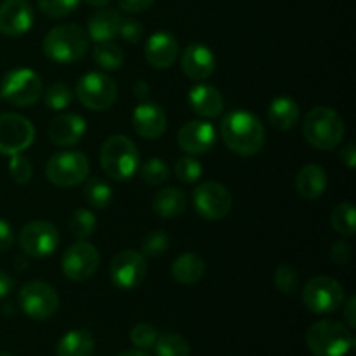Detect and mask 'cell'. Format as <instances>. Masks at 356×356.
Here are the masks:
<instances>
[{"mask_svg": "<svg viewBox=\"0 0 356 356\" xmlns=\"http://www.w3.org/2000/svg\"><path fill=\"white\" fill-rule=\"evenodd\" d=\"M21 309L31 320H49L59 309V296L45 282H28L17 296Z\"/></svg>", "mask_w": 356, "mask_h": 356, "instance_id": "obj_10", "label": "cell"}, {"mask_svg": "<svg viewBox=\"0 0 356 356\" xmlns=\"http://www.w3.org/2000/svg\"><path fill=\"white\" fill-rule=\"evenodd\" d=\"M61 235L52 222L37 219L21 228L17 243L21 250L30 257H47L58 250Z\"/></svg>", "mask_w": 356, "mask_h": 356, "instance_id": "obj_11", "label": "cell"}, {"mask_svg": "<svg viewBox=\"0 0 356 356\" xmlns=\"http://www.w3.org/2000/svg\"><path fill=\"white\" fill-rule=\"evenodd\" d=\"M181 68H183L184 75L191 80L209 79L216 70V56L207 45L204 44H190L183 51L181 56Z\"/></svg>", "mask_w": 356, "mask_h": 356, "instance_id": "obj_20", "label": "cell"}, {"mask_svg": "<svg viewBox=\"0 0 356 356\" xmlns=\"http://www.w3.org/2000/svg\"><path fill=\"white\" fill-rule=\"evenodd\" d=\"M0 99H2V97H0Z\"/></svg>", "mask_w": 356, "mask_h": 356, "instance_id": "obj_54", "label": "cell"}, {"mask_svg": "<svg viewBox=\"0 0 356 356\" xmlns=\"http://www.w3.org/2000/svg\"><path fill=\"white\" fill-rule=\"evenodd\" d=\"M268 120L278 131H292L299 122V106L292 97L280 96L268 108Z\"/></svg>", "mask_w": 356, "mask_h": 356, "instance_id": "obj_26", "label": "cell"}, {"mask_svg": "<svg viewBox=\"0 0 356 356\" xmlns=\"http://www.w3.org/2000/svg\"><path fill=\"white\" fill-rule=\"evenodd\" d=\"M14 245L13 226L0 218V250H9Z\"/></svg>", "mask_w": 356, "mask_h": 356, "instance_id": "obj_45", "label": "cell"}, {"mask_svg": "<svg viewBox=\"0 0 356 356\" xmlns=\"http://www.w3.org/2000/svg\"><path fill=\"white\" fill-rule=\"evenodd\" d=\"M174 280L183 285H193L204 278L205 275V261L197 254L186 252L177 257L170 266Z\"/></svg>", "mask_w": 356, "mask_h": 356, "instance_id": "obj_27", "label": "cell"}, {"mask_svg": "<svg viewBox=\"0 0 356 356\" xmlns=\"http://www.w3.org/2000/svg\"><path fill=\"white\" fill-rule=\"evenodd\" d=\"M96 216L87 209H76L70 218V232L79 240H87L96 232Z\"/></svg>", "mask_w": 356, "mask_h": 356, "instance_id": "obj_33", "label": "cell"}, {"mask_svg": "<svg viewBox=\"0 0 356 356\" xmlns=\"http://www.w3.org/2000/svg\"><path fill=\"white\" fill-rule=\"evenodd\" d=\"M89 51V37L79 24H59L44 38V54L56 63H76Z\"/></svg>", "mask_w": 356, "mask_h": 356, "instance_id": "obj_5", "label": "cell"}, {"mask_svg": "<svg viewBox=\"0 0 356 356\" xmlns=\"http://www.w3.org/2000/svg\"><path fill=\"white\" fill-rule=\"evenodd\" d=\"M94 337L90 332L83 329H75L66 332L65 336L59 339L58 356H92L94 353Z\"/></svg>", "mask_w": 356, "mask_h": 356, "instance_id": "obj_28", "label": "cell"}, {"mask_svg": "<svg viewBox=\"0 0 356 356\" xmlns=\"http://www.w3.org/2000/svg\"><path fill=\"white\" fill-rule=\"evenodd\" d=\"M177 145L188 155H204L216 145V129L211 122L190 120L179 129Z\"/></svg>", "mask_w": 356, "mask_h": 356, "instance_id": "obj_17", "label": "cell"}, {"mask_svg": "<svg viewBox=\"0 0 356 356\" xmlns=\"http://www.w3.org/2000/svg\"><path fill=\"white\" fill-rule=\"evenodd\" d=\"M149 90H152V87H149V83L145 82V80H138V82L132 86V92H134V96L138 97V99H146V97L149 96Z\"/></svg>", "mask_w": 356, "mask_h": 356, "instance_id": "obj_49", "label": "cell"}, {"mask_svg": "<svg viewBox=\"0 0 356 356\" xmlns=\"http://www.w3.org/2000/svg\"><path fill=\"white\" fill-rule=\"evenodd\" d=\"M330 225L339 235L353 236L356 232V211L351 202H343L336 205L330 214Z\"/></svg>", "mask_w": 356, "mask_h": 356, "instance_id": "obj_30", "label": "cell"}, {"mask_svg": "<svg viewBox=\"0 0 356 356\" xmlns=\"http://www.w3.org/2000/svg\"><path fill=\"white\" fill-rule=\"evenodd\" d=\"M89 159L83 153L66 149L49 159L45 165V176L52 184L61 188H72L83 183L89 177Z\"/></svg>", "mask_w": 356, "mask_h": 356, "instance_id": "obj_8", "label": "cell"}, {"mask_svg": "<svg viewBox=\"0 0 356 356\" xmlns=\"http://www.w3.org/2000/svg\"><path fill=\"white\" fill-rule=\"evenodd\" d=\"M0 356H10V355H7V353H0Z\"/></svg>", "mask_w": 356, "mask_h": 356, "instance_id": "obj_53", "label": "cell"}, {"mask_svg": "<svg viewBox=\"0 0 356 356\" xmlns=\"http://www.w3.org/2000/svg\"><path fill=\"white\" fill-rule=\"evenodd\" d=\"M302 305L315 315H329L344 305V287L334 278L318 275L306 282L302 287Z\"/></svg>", "mask_w": 356, "mask_h": 356, "instance_id": "obj_7", "label": "cell"}, {"mask_svg": "<svg viewBox=\"0 0 356 356\" xmlns=\"http://www.w3.org/2000/svg\"><path fill=\"white\" fill-rule=\"evenodd\" d=\"M344 320H346L348 327L355 329L356 327V298H350V301L344 306Z\"/></svg>", "mask_w": 356, "mask_h": 356, "instance_id": "obj_47", "label": "cell"}, {"mask_svg": "<svg viewBox=\"0 0 356 356\" xmlns=\"http://www.w3.org/2000/svg\"><path fill=\"white\" fill-rule=\"evenodd\" d=\"M193 205L205 221H221L232 211L233 198L221 183L205 181L193 191Z\"/></svg>", "mask_w": 356, "mask_h": 356, "instance_id": "obj_12", "label": "cell"}, {"mask_svg": "<svg viewBox=\"0 0 356 356\" xmlns=\"http://www.w3.org/2000/svg\"><path fill=\"white\" fill-rule=\"evenodd\" d=\"M179 56V44L169 31H156L145 45V58L153 68L167 70L176 63Z\"/></svg>", "mask_w": 356, "mask_h": 356, "instance_id": "obj_19", "label": "cell"}, {"mask_svg": "<svg viewBox=\"0 0 356 356\" xmlns=\"http://www.w3.org/2000/svg\"><path fill=\"white\" fill-rule=\"evenodd\" d=\"M155 3V0H118V6H120L122 10L131 14L145 13L149 7Z\"/></svg>", "mask_w": 356, "mask_h": 356, "instance_id": "obj_44", "label": "cell"}, {"mask_svg": "<svg viewBox=\"0 0 356 356\" xmlns=\"http://www.w3.org/2000/svg\"><path fill=\"white\" fill-rule=\"evenodd\" d=\"M330 257L336 264H348L351 259V245L344 240H339L330 249Z\"/></svg>", "mask_w": 356, "mask_h": 356, "instance_id": "obj_43", "label": "cell"}, {"mask_svg": "<svg viewBox=\"0 0 356 356\" xmlns=\"http://www.w3.org/2000/svg\"><path fill=\"white\" fill-rule=\"evenodd\" d=\"M327 190V172L316 163H308L296 176V191L306 200H316Z\"/></svg>", "mask_w": 356, "mask_h": 356, "instance_id": "obj_24", "label": "cell"}, {"mask_svg": "<svg viewBox=\"0 0 356 356\" xmlns=\"http://www.w3.org/2000/svg\"><path fill=\"white\" fill-rule=\"evenodd\" d=\"M9 176L14 183L26 184L31 179V176H33V167H31L30 160L21 155V153L10 156Z\"/></svg>", "mask_w": 356, "mask_h": 356, "instance_id": "obj_41", "label": "cell"}, {"mask_svg": "<svg viewBox=\"0 0 356 356\" xmlns=\"http://www.w3.org/2000/svg\"><path fill=\"white\" fill-rule=\"evenodd\" d=\"M156 356H190V343L179 334H163L155 343Z\"/></svg>", "mask_w": 356, "mask_h": 356, "instance_id": "obj_32", "label": "cell"}, {"mask_svg": "<svg viewBox=\"0 0 356 356\" xmlns=\"http://www.w3.org/2000/svg\"><path fill=\"white\" fill-rule=\"evenodd\" d=\"M75 94L80 103L89 110L104 111L113 106L117 101L118 87L106 73L90 72L76 82Z\"/></svg>", "mask_w": 356, "mask_h": 356, "instance_id": "obj_9", "label": "cell"}, {"mask_svg": "<svg viewBox=\"0 0 356 356\" xmlns=\"http://www.w3.org/2000/svg\"><path fill=\"white\" fill-rule=\"evenodd\" d=\"M174 170H176L177 179L183 181V183L191 184L197 183L202 176V165L197 159L193 156H181V159L176 160V165H174Z\"/></svg>", "mask_w": 356, "mask_h": 356, "instance_id": "obj_38", "label": "cell"}, {"mask_svg": "<svg viewBox=\"0 0 356 356\" xmlns=\"http://www.w3.org/2000/svg\"><path fill=\"white\" fill-rule=\"evenodd\" d=\"M153 211L156 216L163 219H176L186 211L188 207V197L183 190L179 188H163L159 193L153 197Z\"/></svg>", "mask_w": 356, "mask_h": 356, "instance_id": "obj_25", "label": "cell"}, {"mask_svg": "<svg viewBox=\"0 0 356 356\" xmlns=\"http://www.w3.org/2000/svg\"><path fill=\"white\" fill-rule=\"evenodd\" d=\"M273 282L282 294H296L299 289V273L292 266L282 264L275 271Z\"/></svg>", "mask_w": 356, "mask_h": 356, "instance_id": "obj_37", "label": "cell"}, {"mask_svg": "<svg viewBox=\"0 0 356 356\" xmlns=\"http://www.w3.org/2000/svg\"><path fill=\"white\" fill-rule=\"evenodd\" d=\"M118 356H149V355L143 350H138V351L129 350V351H124V353H120Z\"/></svg>", "mask_w": 356, "mask_h": 356, "instance_id": "obj_52", "label": "cell"}, {"mask_svg": "<svg viewBox=\"0 0 356 356\" xmlns=\"http://www.w3.org/2000/svg\"><path fill=\"white\" fill-rule=\"evenodd\" d=\"M219 131L226 148L240 156L257 155L266 143V131L259 118L245 110H233L225 115Z\"/></svg>", "mask_w": 356, "mask_h": 356, "instance_id": "obj_1", "label": "cell"}, {"mask_svg": "<svg viewBox=\"0 0 356 356\" xmlns=\"http://www.w3.org/2000/svg\"><path fill=\"white\" fill-rule=\"evenodd\" d=\"M42 96H44L47 108L54 111H61L72 104L73 90L65 82H54L47 87V90Z\"/></svg>", "mask_w": 356, "mask_h": 356, "instance_id": "obj_34", "label": "cell"}, {"mask_svg": "<svg viewBox=\"0 0 356 356\" xmlns=\"http://www.w3.org/2000/svg\"><path fill=\"white\" fill-rule=\"evenodd\" d=\"M87 124L76 113H61L49 124V139L56 146H73L83 138Z\"/></svg>", "mask_w": 356, "mask_h": 356, "instance_id": "obj_21", "label": "cell"}, {"mask_svg": "<svg viewBox=\"0 0 356 356\" xmlns=\"http://www.w3.org/2000/svg\"><path fill=\"white\" fill-rule=\"evenodd\" d=\"M35 127L26 117L17 113L0 115V153L7 156L23 153L33 145Z\"/></svg>", "mask_w": 356, "mask_h": 356, "instance_id": "obj_13", "label": "cell"}, {"mask_svg": "<svg viewBox=\"0 0 356 356\" xmlns=\"http://www.w3.org/2000/svg\"><path fill=\"white\" fill-rule=\"evenodd\" d=\"M83 2L90 7H104V6H108L111 0H83Z\"/></svg>", "mask_w": 356, "mask_h": 356, "instance_id": "obj_50", "label": "cell"}, {"mask_svg": "<svg viewBox=\"0 0 356 356\" xmlns=\"http://www.w3.org/2000/svg\"><path fill=\"white\" fill-rule=\"evenodd\" d=\"M80 6V0H38V7L49 17H65Z\"/></svg>", "mask_w": 356, "mask_h": 356, "instance_id": "obj_39", "label": "cell"}, {"mask_svg": "<svg viewBox=\"0 0 356 356\" xmlns=\"http://www.w3.org/2000/svg\"><path fill=\"white\" fill-rule=\"evenodd\" d=\"M118 35H122V38L129 42V44H139L143 37H145V28H143L141 21L129 19L127 17V19H122Z\"/></svg>", "mask_w": 356, "mask_h": 356, "instance_id": "obj_42", "label": "cell"}, {"mask_svg": "<svg viewBox=\"0 0 356 356\" xmlns=\"http://www.w3.org/2000/svg\"><path fill=\"white\" fill-rule=\"evenodd\" d=\"M156 339H159V332L149 323H138L131 330V341L138 350H149V348L155 346Z\"/></svg>", "mask_w": 356, "mask_h": 356, "instance_id": "obj_40", "label": "cell"}, {"mask_svg": "<svg viewBox=\"0 0 356 356\" xmlns=\"http://www.w3.org/2000/svg\"><path fill=\"white\" fill-rule=\"evenodd\" d=\"M341 160H343V162L346 163L350 169H355V165H356V146H355V143H350V145H346L343 149H341Z\"/></svg>", "mask_w": 356, "mask_h": 356, "instance_id": "obj_46", "label": "cell"}, {"mask_svg": "<svg viewBox=\"0 0 356 356\" xmlns=\"http://www.w3.org/2000/svg\"><path fill=\"white\" fill-rule=\"evenodd\" d=\"M14 289V280L6 273L3 270H0V299L7 298V296L13 292Z\"/></svg>", "mask_w": 356, "mask_h": 356, "instance_id": "obj_48", "label": "cell"}, {"mask_svg": "<svg viewBox=\"0 0 356 356\" xmlns=\"http://www.w3.org/2000/svg\"><path fill=\"white\" fill-rule=\"evenodd\" d=\"M188 101L195 113L204 118H216L225 110V99L221 92L216 87L205 86V83L191 87L188 92Z\"/></svg>", "mask_w": 356, "mask_h": 356, "instance_id": "obj_22", "label": "cell"}, {"mask_svg": "<svg viewBox=\"0 0 356 356\" xmlns=\"http://www.w3.org/2000/svg\"><path fill=\"white\" fill-rule=\"evenodd\" d=\"M170 240L167 236L165 232L162 229H155V232H149L148 235L143 238V256H149V257H159L162 254H165L169 250Z\"/></svg>", "mask_w": 356, "mask_h": 356, "instance_id": "obj_36", "label": "cell"}, {"mask_svg": "<svg viewBox=\"0 0 356 356\" xmlns=\"http://www.w3.org/2000/svg\"><path fill=\"white\" fill-rule=\"evenodd\" d=\"M101 256L92 243L86 240H79L76 243L70 245L63 254L61 270L68 280L83 282L89 280L92 275H96L99 268Z\"/></svg>", "mask_w": 356, "mask_h": 356, "instance_id": "obj_14", "label": "cell"}, {"mask_svg": "<svg viewBox=\"0 0 356 356\" xmlns=\"http://www.w3.org/2000/svg\"><path fill=\"white\" fill-rule=\"evenodd\" d=\"M83 198L87 204L92 209H106L113 200V193H111L110 184H106L101 179H89L83 186Z\"/></svg>", "mask_w": 356, "mask_h": 356, "instance_id": "obj_31", "label": "cell"}, {"mask_svg": "<svg viewBox=\"0 0 356 356\" xmlns=\"http://www.w3.org/2000/svg\"><path fill=\"white\" fill-rule=\"evenodd\" d=\"M122 17L115 9H101L89 17L87 37L89 40L111 42L118 37Z\"/></svg>", "mask_w": 356, "mask_h": 356, "instance_id": "obj_23", "label": "cell"}, {"mask_svg": "<svg viewBox=\"0 0 356 356\" xmlns=\"http://www.w3.org/2000/svg\"><path fill=\"white\" fill-rule=\"evenodd\" d=\"M99 162L101 169L106 172L108 177L115 181H129L138 172L141 159L131 139L122 134H115L101 146Z\"/></svg>", "mask_w": 356, "mask_h": 356, "instance_id": "obj_4", "label": "cell"}, {"mask_svg": "<svg viewBox=\"0 0 356 356\" xmlns=\"http://www.w3.org/2000/svg\"><path fill=\"white\" fill-rule=\"evenodd\" d=\"M28 266H30V263H28L26 257H16V270H26Z\"/></svg>", "mask_w": 356, "mask_h": 356, "instance_id": "obj_51", "label": "cell"}, {"mask_svg": "<svg viewBox=\"0 0 356 356\" xmlns=\"http://www.w3.org/2000/svg\"><path fill=\"white\" fill-rule=\"evenodd\" d=\"M35 13L28 0H3L0 3V33L19 37L33 26Z\"/></svg>", "mask_w": 356, "mask_h": 356, "instance_id": "obj_16", "label": "cell"}, {"mask_svg": "<svg viewBox=\"0 0 356 356\" xmlns=\"http://www.w3.org/2000/svg\"><path fill=\"white\" fill-rule=\"evenodd\" d=\"M170 176V170L162 159H149L141 167V179L149 186H160Z\"/></svg>", "mask_w": 356, "mask_h": 356, "instance_id": "obj_35", "label": "cell"}, {"mask_svg": "<svg viewBox=\"0 0 356 356\" xmlns=\"http://www.w3.org/2000/svg\"><path fill=\"white\" fill-rule=\"evenodd\" d=\"M132 127L145 139H159L167 129V115L160 104L143 101L132 113Z\"/></svg>", "mask_w": 356, "mask_h": 356, "instance_id": "obj_18", "label": "cell"}, {"mask_svg": "<svg viewBox=\"0 0 356 356\" xmlns=\"http://www.w3.org/2000/svg\"><path fill=\"white\" fill-rule=\"evenodd\" d=\"M302 134L313 148L320 152L336 149L343 143L346 127L337 111L327 106H316L306 113Z\"/></svg>", "mask_w": 356, "mask_h": 356, "instance_id": "obj_2", "label": "cell"}, {"mask_svg": "<svg viewBox=\"0 0 356 356\" xmlns=\"http://www.w3.org/2000/svg\"><path fill=\"white\" fill-rule=\"evenodd\" d=\"M146 273H148V264L145 256L134 249L118 252L110 264L111 282L122 291L138 289L145 282Z\"/></svg>", "mask_w": 356, "mask_h": 356, "instance_id": "obj_15", "label": "cell"}, {"mask_svg": "<svg viewBox=\"0 0 356 356\" xmlns=\"http://www.w3.org/2000/svg\"><path fill=\"white\" fill-rule=\"evenodd\" d=\"M44 94L40 75L30 68L10 70L0 83V97L17 108L33 106Z\"/></svg>", "mask_w": 356, "mask_h": 356, "instance_id": "obj_6", "label": "cell"}, {"mask_svg": "<svg viewBox=\"0 0 356 356\" xmlns=\"http://www.w3.org/2000/svg\"><path fill=\"white\" fill-rule=\"evenodd\" d=\"M306 344L315 356H346L353 350V332L336 320H320L306 332Z\"/></svg>", "mask_w": 356, "mask_h": 356, "instance_id": "obj_3", "label": "cell"}, {"mask_svg": "<svg viewBox=\"0 0 356 356\" xmlns=\"http://www.w3.org/2000/svg\"><path fill=\"white\" fill-rule=\"evenodd\" d=\"M92 58L96 61V65L99 68L106 70V72H115V70H118L124 65V51L113 40L97 42L94 45Z\"/></svg>", "mask_w": 356, "mask_h": 356, "instance_id": "obj_29", "label": "cell"}]
</instances>
